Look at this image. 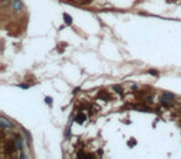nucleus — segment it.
Returning <instances> with one entry per match:
<instances>
[{"mask_svg": "<svg viewBox=\"0 0 181 159\" xmlns=\"http://www.w3.org/2000/svg\"><path fill=\"white\" fill-rule=\"evenodd\" d=\"M83 121H84V116L83 114L77 116V122H83Z\"/></svg>", "mask_w": 181, "mask_h": 159, "instance_id": "1", "label": "nucleus"}, {"mask_svg": "<svg viewBox=\"0 0 181 159\" xmlns=\"http://www.w3.org/2000/svg\"><path fill=\"white\" fill-rule=\"evenodd\" d=\"M65 19H66V23H68V24H71V17H68L67 15H65Z\"/></svg>", "mask_w": 181, "mask_h": 159, "instance_id": "2", "label": "nucleus"}]
</instances>
